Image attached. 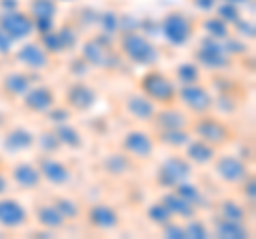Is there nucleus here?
<instances>
[{
	"mask_svg": "<svg viewBox=\"0 0 256 239\" xmlns=\"http://www.w3.org/2000/svg\"><path fill=\"white\" fill-rule=\"evenodd\" d=\"M214 173L224 182V184H230V186H239L242 182L248 178V164L244 160H239L237 156H230V154H224L218 156L216 154L214 158Z\"/></svg>",
	"mask_w": 256,
	"mask_h": 239,
	"instance_id": "9d476101",
	"label": "nucleus"
},
{
	"mask_svg": "<svg viewBox=\"0 0 256 239\" xmlns=\"http://www.w3.org/2000/svg\"><path fill=\"white\" fill-rule=\"evenodd\" d=\"M114 56V50L107 43H102V38H90L82 50V60H86V64L94 68H111Z\"/></svg>",
	"mask_w": 256,
	"mask_h": 239,
	"instance_id": "a211bd4d",
	"label": "nucleus"
},
{
	"mask_svg": "<svg viewBox=\"0 0 256 239\" xmlns=\"http://www.w3.org/2000/svg\"><path fill=\"white\" fill-rule=\"evenodd\" d=\"M194 62H196L198 66H203V68L222 70V68H228L230 66L233 58L226 54L222 41L207 36V38H203L201 45H198V50L194 52Z\"/></svg>",
	"mask_w": 256,
	"mask_h": 239,
	"instance_id": "1a4fd4ad",
	"label": "nucleus"
},
{
	"mask_svg": "<svg viewBox=\"0 0 256 239\" xmlns=\"http://www.w3.org/2000/svg\"><path fill=\"white\" fill-rule=\"evenodd\" d=\"M160 32H162L164 41L175 47H184L190 43L194 36V22L188 13L184 11H171L166 13L162 22H160Z\"/></svg>",
	"mask_w": 256,
	"mask_h": 239,
	"instance_id": "20e7f679",
	"label": "nucleus"
},
{
	"mask_svg": "<svg viewBox=\"0 0 256 239\" xmlns=\"http://www.w3.org/2000/svg\"><path fill=\"white\" fill-rule=\"evenodd\" d=\"M152 124H154L156 130H171V128H188L190 120L186 116V111L175 105H166L162 109H156L154 118H152Z\"/></svg>",
	"mask_w": 256,
	"mask_h": 239,
	"instance_id": "aec40b11",
	"label": "nucleus"
},
{
	"mask_svg": "<svg viewBox=\"0 0 256 239\" xmlns=\"http://www.w3.org/2000/svg\"><path fill=\"white\" fill-rule=\"evenodd\" d=\"M0 88H2L4 96H9V98H22L24 94L28 92V88H30V75L24 73V70H11V73H6L2 77Z\"/></svg>",
	"mask_w": 256,
	"mask_h": 239,
	"instance_id": "b1692460",
	"label": "nucleus"
},
{
	"mask_svg": "<svg viewBox=\"0 0 256 239\" xmlns=\"http://www.w3.org/2000/svg\"><path fill=\"white\" fill-rule=\"evenodd\" d=\"M96 100H98V94H96V90L86 84V82H75L68 86L66 90V105L70 111H79V114H84V111H90Z\"/></svg>",
	"mask_w": 256,
	"mask_h": 239,
	"instance_id": "f3484780",
	"label": "nucleus"
},
{
	"mask_svg": "<svg viewBox=\"0 0 256 239\" xmlns=\"http://www.w3.org/2000/svg\"><path fill=\"white\" fill-rule=\"evenodd\" d=\"M6 190H9V175H4L0 171V196H4Z\"/></svg>",
	"mask_w": 256,
	"mask_h": 239,
	"instance_id": "49530a36",
	"label": "nucleus"
},
{
	"mask_svg": "<svg viewBox=\"0 0 256 239\" xmlns=\"http://www.w3.org/2000/svg\"><path fill=\"white\" fill-rule=\"evenodd\" d=\"M166 207H169V212L173 214V218H182V220H188V218H194L196 216V207L188 203L184 196H180L175 190H164L162 198H160Z\"/></svg>",
	"mask_w": 256,
	"mask_h": 239,
	"instance_id": "393cba45",
	"label": "nucleus"
},
{
	"mask_svg": "<svg viewBox=\"0 0 256 239\" xmlns=\"http://www.w3.org/2000/svg\"><path fill=\"white\" fill-rule=\"evenodd\" d=\"M22 107L28 114H36V116H45L54 105H56V94L50 86H34L28 88V92L20 98Z\"/></svg>",
	"mask_w": 256,
	"mask_h": 239,
	"instance_id": "4468645a",
	"label": "nucleus"
},
{
	"mask_svg": "<svg viewBox=\"0 0 256 239\" xmlns=\"http://www.w3.org/2000/svg\"><path fill=\"white\" fill-rule=\"evenodd\" d=\"M41 143V148H43V154H52L56 148L60 146L58 143V137H56V132H41V137L34 139Z\"/></svg>",
	"mask_w": 256,
	"mask_h": 239,
	"instance_id": "79ce46f5",
	"label": "nucleus"
},
{
	"mask_svg": "<svg viewBox=\"0 0 256 239\" xmlns=\"http://www.w3.org/2000/svg\"><path fill=\"white\" fill-rule=\"evenodd\" d=\"M56 32H58L60 45H62V52H70V50H73V47L77 45V32L68 26V24H66V26H62L60 30H56Z\"/></svg>",
	"mask_w": 256,
	"mask_h": 239,
	"instance_id": "4c0bfd02",
	"label": "nucleus"
},
{
	"mask_svg": "<svg viewBox=\"0 0 256 239\" xmlns=\"http://www.w3.org/2000/svg\"><path fill=\"white\" fill-rule=\"evenodd\" d=\"M139 92L146 98H150L158 107L175 105V96H178V84L158 68H150L139 79Z\"/></svg>",
	"mask_w": 256,
	"mask_h": 239,
	"instance_id": "f257e3e1",
	"label": "nucleus"
},
{
	"mask_svg": "<svg viewBox=\"0 0 256 239\" xmlns=\"http://www.w3.org/2000/svg\"><path fill=\"white\" fill-rule=\"evenodd\" d=\"M100 28H102V32L105 34H114L118 32V28H120V20H118V15L111 11V13H105V15H100Z\"/></svg>",
	"mask_w": 256,
	"mask_h": 239,
	"instance_id": "a19ab883",
	"label": "nucleus"
},
{
	"mask_svg": "<svg viewBox=\"0 0 256 239\" xmlns=\"http://www.w3.org/2000/svg\"><path fill=\"white\" fill-rule=\"evenodd\" d=\"M9 182L20 190H36L43 184V178L34 162H15L9 171Z\"/></svg>",
	"mask_w": 256,
	"mask_h": 239,
	"instance_id": "6ab92c4d",
	"label": "nucleus"
},
{
	"mask_svg": "<svg viewBox=\"0 0 256 239\" xmlns=\"http://www.w3.org/2000/svg\"><path fill=\"white\" fill-rule=\"evenodd\" d=\"M239 186H242V192H244V196L248 198V203H254L256 192H254V180H252V175H248V178H246Z\"/></svg>",
	"mask_w": 256,
	"mask_h": 239,
	"instance_id": "37998d69",
	"label": "nucleus"
},
{
	"mask_svg": "<svg viewBox=\"0 0 256 239\" xmlns=\"http://www.w3.org/2000/svg\"><path fill=\"white\" fill-rule=\"evenodd\" d=\"M160 233H162V237H169V239H184L186 237L184 224H180V222H175V220H169L166 224L160 226Z\"/></svg>",
	"mask_w": 256,
	"mask_h": 239,
	"instance_id": "ea45409f",
	"label": "nucleus"
},
{
	"mask_svg": "<svg viewBox=\"0 0 256 239\" xmlns=\"http://www.w3.org/2000/svg\"><path fill=\"white\" fill-rule=\"evenodd\" d=\"M175 192H178L180 196H184L188 203H192V205H198V203H203V194H201V190H198L194 184H190V182L186 180V182H182V184H178L173 188Z\"/></svg>",
	"mask_w": 256,
	"mask_h": 239,
	"instance_id": "f704fd0d",
	"label": "nucleus"
},
{
	"mask_svg": "<svg viewBox=\"0 0 256 239\" xmlns=\"http://www.w3.org/2000/svg\"><path fill=\"white\" fill-rule=\"evenodd\" d=\"M86 222L94 230L109 233V230H116L120 226V214L109 203H94L86 210Z\"/></svg>",
	"mask_w": 256,
	"mask_h": 239,
	"instance_id": "9b49d317",
	"label": "nucleus"
},
{
	"mask_svg": "<svg viewBox=\"0 0 256 239\" xmlns=\"http://www.w3.org/2000/svg\"><path fill=\"white\" fill-rule=\"evenodd\" d=\"M184 156L188 158V162L194 166V164H198V166H205V164H212V160L216 158V154H218V148H214L212 143H207V141H203V139H190L186 146H184Z\"/></svg>",
	"mask_w": 256,
	"mask_h": 239,
	"instance_id": "4be33fe9",
	"label": "nucleus"
},
{
	"mask_svg": "<svg viewBox=\"0 0 256 239\" xmlns=\"http://www.w3.org/2000/svg\"><path fill=\"white\" fill-rule=\"evenodd\" d=\"M175 102L182 105L184 111L194 114V116L210 114V111L216 107L214 94L207 90L201 82L188 84V86H178V96H175Z\"/></svg>",
	"mask_w": 256,
	"mask_h": 239,
	"instance_id": "7ed1b4c3",
	"label": "nucleus"
},
{
	"mask_svg": "<svg viewBox=\"0 0 256 239\" xmlns=\"http://www.w3.org/2000/svg\"><path fill=\"white\" fill-rule=\"evenodd\" d=\"M28 220H30V214L18 198L0 196V226L9 230H18L22 226H26Z\"/></svg>",
	"mask_w": 256,
	"mask_h": 239,
	"instance_id": "2eb2a0df",
	"label": "nucleus"
},
{
	"mask_svg": "<svg viewBox=\"0 0 256 239\" xmlns=\"http://www.w3.org/2000/svg\"><path fill=\"white\" fill-rule=\"evenodd\" d=\"M214 233L222 237V239H242L248 237V226L244 222H237V220H226V218H216V224H214Z\"/></svg>",
	"mask_w": 256,
	"mask_h": 239,
	"instance_id": "bb28decb",
	"label": "nucleus"
},
{
	"mask_svg": "<svg viewBox=\"0 0 256 239\" xmlns=\"http://www.w3.org/2000/svg\"><path fill=\"white\" fill-rule=\"evenodd\" d=\"M216 15L222 20V22H226L228 26H233V24L242 18L239 15V9H237V4H233V2H222L220 6H218V11H216Z\"/></svg>",
	"mask_w": 256,
	"mask_h": 239,
	"instance_id": "e433bc0d",
	"label": "nucleus"
},
{
	"mask_svg": "<svg viewBox=\"0 0 256 239\" xmlns=\"http://www.w3.org/2000/svg\"><path fill=\"white\" fill-rule=\"evenodd\" d=\"M146 214H148V220L154 222V224H158V226H162V224H166L169 220H173V214L169 212V207H166L162 201L152 203V205L148 207Z\"/></svg>",
	"mask_w": 256,
	"mask_h": 239,
	"instance_id": "72a5a7b5",
	"label": "nucleus"
},
{
	"mask_svg": "<svg viewBox=\"0 0 256 239\" xmlns=\"http://www.w3.org/2000/svg\"><path fill=\"white\" fill-rule=\"evenodd\" d=\"M34 216L36 222L47 230H60L64 224H66V218L60 214V210L56 207L54 203H43V205H36L34 210Z\"/></svg>",
	"mask_w": 256,
	"mask_h": 239,
	"instance_id": "a878e982",
	"label": "nucleus"
},
{
	"mask_svg": "<svg viewBox=\"0 0 256 239\" xmlns=\"http://www.w3.org/2000/svg\"><path fill=\"white\" fill-rule=\"evenodd\" d=\"M0 9L2 11H13V9H20V4L15 0H0Z\"/></svg>",
	"mask_w": 256,
	"mask_h": 239,
	"instance_id": "de8ad7c7",
	"label": "nucleus"
},
{
	"mask_svg": "<svg viewBox=\"0 0 256 239\" xmlns=\"http://www.w3.org/2000/svg\"><path fill=\"white\" fill-rule=\"evenodd\" d=\"M194 6L201 11H212L216 6V0H194Z\"/></svg>",
	"mask_w": 256,
	"mask_h": 239,
	"instance_id": "a18cd8bd",
	"label": "nucleus"
},
{
	"mask_svg": "<svg viewBox=\"0 0 256 239\" xmlns=\"http://www.w3.org/2000/svg\"><path fill=\"white\" fill-rule=\"evenodd\" d=\"M156 105L150 98H146L141 92H132L124 98V111L137 122H152L156 114Z\"/></svg>",
	"mask_w": 256,
	"mask_h": 239,
	"instance_id": "412c9836",
	"label": "nucleus"
},
{
	"mask_svg": "<svg viewBox=\"0 0 256 239\" xmlns=\"http://www.w3.org/2000/svg\"><path fill=\"white\" fill-rule=\"evenodd\" d=\"M0 30H4L15 43H24L36 32L34 20L28 11L13 9V11H0Z\"/></svg>",
	"mask_w": 256,
	"mask_h": 239,
	"instance_id": "6e6552de",
	"label": "nucleus"
},
{
	"mask_svg": "<svg viewBox=\"0 0 256 239\" xmlns=\"http://www.w3.org/2000/svg\"><path fill=\"white\" fill-rule=\"evenodd\" d=\"M156 137L148 130H141V128H132L128 130L124 137H122V152L132 158V160H150L152 156L156 154Z\"/></svg>",
	"mask_w": 256,
	"mask_h": 239,
	"instance_id": "0eeeda50",
	"label": "nucleus"
},
{
	"mask_svg": "<svg viewBox=\"0 0 256 239\" xmlns=\"http://www.w3.org/2000/svg\"><path fill=\"white\" fill-rule=\"evenodd\" d=\"M28 13L34 20V30L38 34L50 32L56 28V15H58V0H30Z\"/></svg>",
	"mask_w": 256,
	"mask_h": 239,
	"instance_id": "f8f14e48",
	"label": "nucleus"
},
{
	"mask_svg": "<svg viewBox=\"0 0 256 239\" xmlns=\"http://www.w3.org/2000/svg\"><path fill=\"white\" fill-rule=\"evenodd\" d=\"M188 128H171V130H156V143H162L169 150H182L190 141Z\"/></svg>",
	"mask_w": 256,
	"mask_h": 239,
	"instance_id": "cd10ccee",
	"label": "nucleus"
},
{
	"mask_svg": "<svg viewBox=\"0 0 256 239\" xmlns=\"http://www.w3.org/2000/svg\"><path fill=\"white\" fill-rule=\"evenodd\" d=\"M222 2H233V4H239V2H246V0H222Z\"/></svg>",
	"mask_w": 256,
	"mask_h": 239,
	"instance_id": "09e8293b",
	"label": "nucleus"
},
{
	"mask_svg": "<svg viewBox=\"0 0 256 239\" xmlns=\"http://www.w3.org/2000/svg\"><path fill=\"white\" fill-rule=\"evenodd\" d=\"M184 230H186V237H198V239H203L210 235V230H207V226L203 224L201 220H196L194 218H188V222L184 224Z\"/></svg>",
	"mask_w": 256,
	"mask_h": 239,
	"instance_id": "58836bf2",
	"label": "nucleus"
},
{
	"mask_svg": "<svg viewBox=\"0 0 256 239\" xmlns=\"http://www.w3.org/2000/svg\"><path fill=\"white\" fill-rule=\"evenodd\" d=\"M38 171H41V178L47 182V184H54V186H66L70 178H73V173H70L68 164L60 160V158L56 156H50V154H43L38 158Z\"/></svg>",
	"mask_w": 256,
	"mask_h": 239,
	"instance_id": "dca6fc26",
	"label": "nucleus"
},
{
	"mask_svg": "<svg viewBox=\"0 0 256 239\" xmlns=\"http://www.w3.org/2000/svg\"><path fill=\"white\" fill-rule=\"evenodd\" d=\"M190 175H192V164L188 162V158L173 154L160 162L158 173H156V182L164 190H171L178 184H182V182L190 180Z\"/></svg>",
	"mask_w": 256,
	"mask_h": 239,
	"instance_id": "423d86ee",
	"label": "nucleus"
},
{
	"mask_svg": "<svg viewBox=\"0 0 256 239\" xmlns=\"http://www.w3.org/2000/svg\"><path fill=\"white\" fill-rule=\"evenodd\" d=\"M54 205L60 210V214L66 220H70V218H75V216H79V205H77V201H73V198H66V196H58L54 201Z\"/></svg>",
	"mask_w": 256,
	"mask_h": 239,
	"instance_id": "c9c22d12",
	"label": "nucleus"
},
{
	"mask_svg": "<svg viewBox=\"0 0 256 239\" xmlns=\"http://www.w3.org/2000/svg\"><path fill=\"white\" fill-rule=\"evenodd\" d=\"M36 137L32 134L28 128H24V126H15V128H11L9 132L2 137V146L6 152L11 154H20V152H26V150L34 148L36 146Z\"/></svg>",
	"mask_w": 256,
	"mask_h": 239,
	"instance_id": "5701e85b",
	"label": "nucleus"
},
{
	"mask_svg": "<svg viewBox=\"0 0 256 239\" xmlns=\"http://www.w3.org/2000/svg\"><path fill=\"white\" fill-rule=\"evenodd\" d=\"M203 28H205L207 36L218 38V41H224V38L230 34V32H228V24H226V22H222L218 15H210V18L203 22Z\"/></svg>",
	"mask_w": 256,
	"mask_h": 239,
	"instance_id": "473e14b6",
	"label": "nucleus"
},
{
	"mask_svg": "<svg viewBox=\"0 0 256 239\" xmlns=\"http://www.w3.org/2000/svg\"><path fill=\"white\" fill-rule=\"evenodd\" d=\"M120 52L128 62L137 66H154L160 60V52L156 50V45L141 32H130V30L120 36Z\"/></svg>",
	"mask_w": 256,
	"mask_h": 239,
	"instance_id": "f03ea898",
	"label": "nucleus"
},
{
	"mask_svg": "<svg viewBox=\"0 0 256 239\" xmlns=\"http://www.w3.org/2000/svg\"><path fill=\"white\" fill-rule=\"evenodd\" d=\"M246 214H248L246 207L242 203H237V201H230V198H224V201H220V205H218V216L220 218L244 222L246 220Z\"/></svg>",
	"mask_w": 256,
	"mask_h": 239,
	"instance_id": "2f4dec72",
	"label": "nucleus"
},
{
	"mask_svg": "<svg viewBox=\"0 0 256 239\" xmlns=\"http://www.w3.org/2000/svg\"><path fill=\"white\" fill-rule=\"evenodd\" d=\"M192 132H194L198 139L212 143L214 148H222L233 139V128H230L224 120L210 116V114L198 116L194 122H192Z\"/></svg>",
	"mask_w": 256,
	"mask_h": 239,
	"instance_id": "39448f33",
	"label": "nucleus"
},
{
	"mask_svg": "<svg viewBox=\"0 0 256 239\" xmlns=\"http://www.w3.org/2000/svg\"><path fill=\"white\" fill-rule=\"evenodd\" d=\"M56 137H58V143L64 148H82L84 146V139H82V132H79L75 126H70L68 122H62V124H56Z\"/></svg>",
	"mask_w": 256,
	"mask_h": 239,
	"instance_id": "c85d7f7f",
	"label": "nucleus"
},
{
	"mask_svg": "<svg viewBox=\"0 0 256 239\" xmlns=\"http://www.w3.org/2000/svg\"><path fill=\"white\" fill-rule=\"evenodd\" d=\"M130 166H132L130 158H128L124 152L111 154L102 160V169H105L107 173H111V175H126L128 171H130Z\"/></svg>",
	"mask_w": 256,
	"mask_h": 239,
	"instance_id": "7c9ffc66",
	"label": "nucleus"
},
{
	"mask_svg": "<svg viewBox=\"0 0 256 239\" xmlns=\"http://www.w3.org/2000/svg\"><path fill=\"white\" fill-rule=\"evenodd\" d=\"M15 60L26 70H45L52 64V56L36 41H26L20 50H15Z\"/></svg>",
	"mask_w": 256,
	"mask_h": 239,
	"instance_id": "ddd939ff",
	"label": "nucleus"
},
{
	"mask_svg": "<svg viewBox=\"0 0 256 239\" xmlns=\"http://www.w3.org/2000/svg\"><path fill=\"white\" fill-rule=\"evenodd\" d=\"M13 45L15 41L4 32V30H0V56H9L13 54Z\"/></svg>",
	"mask_w": 256,
	"mask_h": 239,
	"instance_id": "c03bdc74",
	"label": "nucleus"
},
{
	"mask_svg": "<svg viewBox=\"0 0 256 239\" xmlns=\"http://www.w3.org/2000/svg\"><path fill=\"white\" fill-rule=\"evenodd\" d=\"M175 79L178 86H188V84H196L201 82V66L196 62H182L175 68Z\"/></svg>",
	"mask_w": 256,
	"mask_h": 239,
	"instance_id": "c756f323",
	"label": "nucleus"
}]
</instances>
